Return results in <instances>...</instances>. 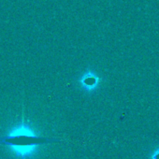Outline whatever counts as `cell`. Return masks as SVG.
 Here are the masks:
<instances>
[{
    "instance_id": "obj_1",
    "label": "cell",
    "mask_w": 159,
    "mask_h": 159,
    "mask_svg": "<svg viewBox=\"0 0 159 159\" xmlns=\"http://www.w3.org/2000/svg\"><path fill=\"white\" fill-rule=\"evenodd\" d=\"M51 141L52 139L39 136L25 121L13 125L4 136L0 137V144L8 146L16 159H33L39 147Z\"/></svg>"
},
{
    "instance_id": "obj_2",
    "label": "cell",
    "mask_w": 159,
    "mask_h": 159,
    "mask_svg": "<svg viewBox=\"0 0 159 159\" xmlns=\"http://www.w3.org/2000/svg\"><path fill=\"white\" fill-rule=\"evenodd\" d=\"M80 84L86 91H95L100 84V78L93 71L85 72L80 79Z\"/></svg>"
},
{
    "instance_id": "obj_3",
    "label": "cell",
    "mask_w": 159,
    "mask_h": 159,
    "mask_svg": "<svg viewBox=\"0 0 159 159\" xmlns=\"http://www.w3.org/2000/svg\"><path fill=\"white\" fill-rule=\"evenodd\" d=\"M151 159H159V148L156 149L151 156Z\"/></svg>"
}]
</instances>
